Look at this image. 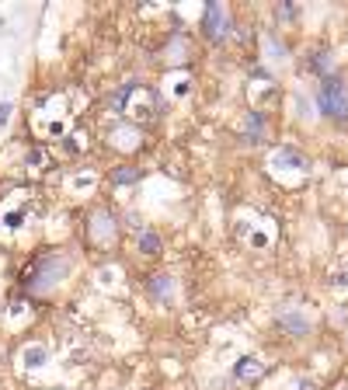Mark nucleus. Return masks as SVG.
<instances>
[{
    "instance_id": "9d476101",
    "label": "nucleus",
    "mask_w": 348,
    "mask_h": 390,
    "mask_svg": "<svg viewBox=\"0 0 348 390\" xmlns=\"http://www.w3.org/2000/svg\"><path fill=\"white\" fill-rule=\"evenodd\" d=\"M139 248H143L146 254H161V237H157V233H143V237H139Z\"/></svg>"
},
{
    "instance_id": "6e6552de",
    "label": "nucleus",
    "mask_w": 348,
    "mask_h": 390,
    "mask_svg": "<svg viewBox=\"0 0 348 390\" xmlns=\"http://www.w3.org/2000/svg\"><path fill=\"white\" fill-rule=\"evenodd\" d=\"M46 359H49V352H46L42 345H35V348H28V352H25V366H42Z\"/></svg>"
},
{
    "instance_id": "39448f33",
    "label": "nucleus",
    "mask_w": 348,
    "mask_h": 390,
    "mask_svg": "<svg viewBox=\"0 0 348 390\" xmlns=\"http://www.w3.org/2000/svg\"><path fill=\"white\" fill-rule=\"evenodd\" d=\"M261 373H265V366H261V359H254V356H241L237 366H234V380H258Z\"/></svg>"
},
{
    "instance_id": "0eeeda50",
    "label": "nucleus",
    "mask_w": 348,
    "mask_h": 390,
    "mask_svg": "<svg viewBox=\"0 0 348 390\" xmlns=\"http://www.w3.org/2000/svg\"><path fill=\"white\" fill-rule=\"evenodd\" d=\"M275 164H293L296 171H303V167H306V161L299 157V153H296V150H282V153H279V157H275Z\"/></svg>"
},
{
    "instance_id": "9b49d317",
    "label": "nucleus",
    "mask_w": 348,
    "mask_h": 390,
    "mask_svg": "<svg viewBox=\"0 0 348 390\" xmlns=\"http://www.w3.org/2000/svg\"><path fill=\"white\" fill-rule=\"evenodd\" d=\"M310 70H317V73H331V70H334V63H331V56H327V53H317V56L310 59Z\"/></svg>"
},
{
    "instance_id": "1a4fd4ad",
    "label": "nucleus",
    "mask_w": 348,
    "mask_h": 390,
    "mask_svg": "<svg viewBox=\"0 0 348 390\" xmlns=\"http://www.w3.org/2000/svg\"><path fill=\"white\" fill-rule=\"evenodd\" d=\"M261 133H265V119H261L258 111H251L247 115V136L251 139H261Z\"/></svg>"
},
{
    "instance_id": "4468645a",
    "label": "nucleus",
    "mask_w": 348,
    "mask_h": 390,
    "mask_svg": "<svg viewBox=\"0 0 348 390\" xmlns=\"http://www.w3.org/2000/svg\"><path fill=\"white\" fill-rule=\"evenodd\" d=\"M293 14H296V7H293V4H286V7L279 11V18H293Z\"/></svg>"
},
{
    "instance_id": "ddd939ff",
    "label": "nucleus",
    "mask_w": 348,
    "mask_h": 390,
    "mask_svg": "<svg viewBox=\"0 0 348 390\" xmlns=\"http://www.w3.org/2000/svg\"><path fill=\"white\" fill-rule=\"evenodd\" d=\"M11 119V101H4V105H0V126H4Z\"/></svg>"
},
{
    "instance_id": "7ed1b4c3",
    "label": "nucleus",
    "mask_w": 348,
    "mask_h": 390,
    "mask_svg": "<svg viewBox=\"0 0 348 390\" xmlns=\"http://www.w3.org/2000/svg\"><path fill=\"white\" fill-rule=\"evenodd\" d=\"M202 31H206V38H213V42L226 38V35H230V14H226L219 4H206V14H202Z\"/></svg>"
},
{
    "instance_id": "f257e3e1",
    "label": "nucleus",
    "mask_w": 348,
    "mask_h": 390,
    "mask_svg": "<svg viewBox=\"0 0 348 390\" xmlns=\"http://www.w3.org/2000/svg\"><path fill=\"white\" fill-rule=\"evenodd\" d=\"M317 105H321V111L327 115V119L348 122V91H345V84L338 81V77H327L324 81V87L317 91Z\"/></svg>"
},
{
    "instance_id": "20e7f679",
    "label": "nucleus",
    "mask_w": 348,
    "mask_h": 390,
    "mask_svg": "<svg viewBox=\"0 0 348 390\" xmlns=\"http://www.w3.org/2000/svg\"><path fill=\"white\" fill-rule=\"evenodd\" d=\"M279 328L289 331V334H306V331H310V317L289 306V310H282V314H279Z\"/></svg>"
},
{
    "instance_id": "2eb2a0df",
    "label": "nucleus",
    "mask_w": 348,
    "mask_h": 390,
    "mask_svg": "<svg viewBox=\"0 0 348 390\" xmlns=\"http://www.w3.org/2000/svg\"><path fill=\"white\" fill-rule=\"evenodd\" d=\"M299 390H314V383H299Z\"/></svg>"
},
{
    "instance_id": "423d86ee",
    "label": "nucleus",
    "mask_w": 348,
    "mask_h": 390,
    "mask_svg": "<svg viewBox=\"0 0 348 390\" xmlns=\"http://www.w3.org/2000/svg\"><path fill=\"white\" fill-rule=\"evenodd\" d=\"M146 289H150V296H157L161 303H167V300L174 296V279H171V276H153V279L146 282Z\"/></svg>"
},
{
    "instance_id": "f8f14e48",
    "label": "nucleus",
    "mask_w": 348,
    "mask_h": 390,
    "mask_svg": "<svg viewBox=\"0 0 348 390\" xmlns=\"http://www.w3.org/2000/svg\"><path fill=\"white\" fill-rule=\"evenodd\" d=\"M136 178H139L136 167H119V171H115V181H119V185H133Z\"/></svg>"
},
{
    "instance_id": "f03ea898",
    "label": "nucleus",
    "mask_w": 348,
    "mask_h": 390,
    "mask_svg": "<svg viewBox=\"0 0 348 390\" xmlns=\"http://www.w3.org/2000/svg\"><path fill=\"white\" fill-rule=\"evenodd\" d=\"M66 272V261L59 258L56 261V254H49V258H42V261H35L31 268H25V286H31V289H46L49 282H56L59 276Z\"/></svg>"
}]
</instances>
